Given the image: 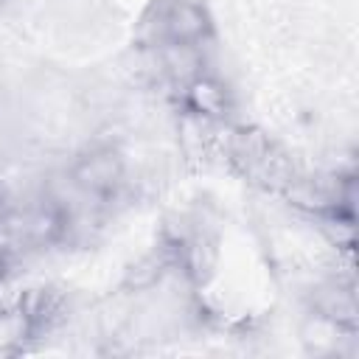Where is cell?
Listing matches in <instances>:
<instances>
[{
	"instance_id": "1",
	"label": "cell",
	"mask_w": 359,
	"mask_h": 359,
	"mask_svg": "<svg viewBox=\"0 0 359 359\" xmlns=\"http://www.w3.org/2000/svg\"><path fill=\"white\" fill-rule=\"evenodd\" d=\"M163 28H165L171 45H194L208 31V20H205V14H202L199 6H194V3H177L163 17Z\"/></svg>"
},
{
	"instance_id": "2",
	"label": "cell",
	"mask_w": 359,
	"mask_h": 359,
	"mask_svg": "<svg viewBox=\"0 0 359 359\" xmlns=\"http://www.w3.org/2000/svg\"><path fill=\"white\" fill-rule=\"evenodd\" d=\"M118 177H121V165H118L115 154H109V151L90 154L76 165V182L93 194L109 191L118 182Z\"/></svg>"
},
{
	"instance_id": "3",
	"label": "cell",
	"mask_w": 359,
	"mask_h": 359,
	"mask_svg": "<svg viewBox=\"0 0 359 359\" xmlns=\"http://www.w3.org/2000/svg\"><path fill=\"white\" fill-rule=\"evenodd\" d=\"M191 101H194V107L202 109V112L219 115V112L224 109V93H222V87H216V84H210V81H205V79H196V81L191 84Z\"/></svg>"
}]
</instances>
